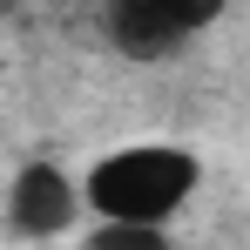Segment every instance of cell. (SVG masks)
Segmentation results:
<instances>
[{
  "mask_svg": "<svg viewBox=\"0 0 250 250\" xmlns=\"http://www.w3.org/2000/svg\"><path fill=\"white\" fill-rule=\"evenodd\" d=\"M203 189V163L183 142H128L95 156L82 176L88 216L102 223H135V230H169V216Z\"/></svg>",
  "mask_w": 250,
  "mask_h": 250,
  "instance_id": "1",
  "label": "cell"
},
{
  "mask_svg": "<svg viewBox=\"0 0 250 250\" xmlns=\"http://www.w3.org/2000/svg\"><path fill=\"white\" fill-rule=\"evenodd\" d=\"M216 21L209 0H115L102 14V34L115 41V54L128 61H169Z\"/></svg>",
  "mask_w": 250,
  "mask_h": 250,
  "instance_id": "2",
  "label": "cell"
},
{
  "mask_svg": "<svg viewBox=\"0 0 250 250\" xmlns=\"http://www.w3.org/2000/svg\"><path fill=\"white\" fill-rule=\"evenodd\" d=\"M82 209H88L82 183L54 156H34V163L14 169V183H7V237L14 244H54V237L75 230Z\"/></svg>",
  "mask_w": 250,
  "mask_h": 250,
  "instance_id": "3",
  "label": "cell"
},
{
  "mask_svg": "<svg viewBox=\"0 0 250 250\" xmlns=\"http://www.w3.org/2000/svg\"><path fill=\"white\" fill-rule=\"evenodd\" d=\"M88 250H176L169 230H135V223H95Z\"/></svg>",
  "mask_w": 250,
  "mask_h": 250,
  "instance_id": "4",
  "label": "cell"
}]
</instances>
